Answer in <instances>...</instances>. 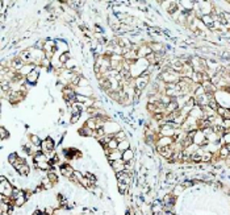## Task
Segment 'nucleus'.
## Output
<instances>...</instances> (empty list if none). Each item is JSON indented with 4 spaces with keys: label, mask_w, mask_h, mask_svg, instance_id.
Segmentation results:
<instances>
[{
    "label": "nucleus",
    "mask_w": 230,
    "mask_h": 215,
    "mask_svg": "<svg viewBox=\"0 0 230 215\" xmlns=\"http://www.w3.org/2000/svg\"><path fill=\"white\" fill-rule=\"evenodd\" d=\"M111 165H112L113 170H115V173L117 174V173H121V171L125 170V161L124 160H117V161H113L111 162Z\"/></svg>",
    "instance_id": "6"
},
{
    "label": "nucleus",
    "mask_w": 230,
    "mask_h": 215,
    "mask_svg": "<svg viewBox=\"0 0 230 215\" xmlns=\"http://www.w3.org/2000/svg\"><path fill=\"white\" fill-rule=\"evenodd\" d=\"M86 125H87L88 128H91V129H97V119L96 116H91V118H88V120H86Z\"/></svg>",
    "instance_id": "10"
},
{
    "label": "nucleus",
    "mask_w": 230,
    "mask_h": 215,
    "mask_svg": "<svg viewBox=\"0 0 230 215\" xmlns=\"http://www.w3.org/2000/svg\"><path fill=\"white\" fill-rule=\"evenodd\" d=\"M82 114H83V112L71 114V118H70V123H71V124H75V123H78V120H79V119H80Z\"/></svg>",
    "instance_id": "22"
},
{
    "label": "nucleus",
    "mask_w": 230,
    "mask_h": 215,
    "mask_svg": "<svg viewBox=\"0 0 230 215\" xmlns=\"http://www.w3.org/2000/svg\"><path fill=\"white\" fill-rule=\"evenodd\" d=\"M46 177H47V180H49L50 182L53 185H55V184H58V176H57V173H54L53 170H49L46 173Z\"/></svg>",
    "instance_id": "14"
},
{
    "label": "nucleus",
    "mask_w": 230,
    "mask_h": 215,
    "mask_svg": "<svg viewBox=\"0 0 230 215\" xmlns=\"http://www.w3.org/2000/svg\"><path fill=\"white\" fill-rule=\"evenodd\" d=\"M55 149V141H54L53 137H46L45 140H42L41 144V152H49V150H54Z\"/></svg>",
    "instance_id": "2"
},
{
    "label": "nucleus",
    "mask_w": 230,
    "mask_h": 215,
    "mask_svg": "<svg viewBox=\"0 0 230 215\" xmlns=\"http://www.w3.org/2000/svg\"><path fill=\"white\" fill-rule=\"evenodd\" d=\"M45 212L49 215H53L54 214V207H51V206H47L46 209H45Z\"/></svg>",
    "instance_id": "28"
},
{
    "label": "nucleus",
    "mask_w": 230,
    "mask_h": 215,
    "mask_svg": "<svg viewBox=\"0 0 230 215\" xmlns=\"http://www.w3.org/2000/svg\"><path fill=\"white\" fill-rule=\"evenodd\" d=\"M118 190H120V193L121 194H127V191H129V185H125V184L118 182Z\"/></svg>",
    "instance_id": "21"
},
{
    "label": "nucleus",
    "mask_w": 230,
    "mask_h": 215,
    "mask_svg": "<svg viewBox=\"0 0 230 215\" xmlns=\"http://www.w3.org/2000/svg\"><path fill=\"white\" fill-rule=\"evenodd\" d=\"M105 154H107V159H108L109 162H113V161H117V160L122 159V152H120L118 149L105 150Z\"/></svg>",
    "instance_id": "4"
},
{
    "label": "nucleus",
    "mask_w": 230,
    "mask_h": 215,
    "mask_svg": "<svg viewBox=\"0 0 230 215\" xmlns=\"http://www.w3.org/2000/svg\"><path fill=\"white\" fill-rule=\"evenodd\" d=\"M8 137H9V132L7 131L4 127H1L0 128V139H1V141H4L5 139H8Z\"/></svg>",
    "instance_id": "20"
},
{
    "label": "nucleus",
    "mask_w": 230,
    "mask_h": 215,
    "mask_svg": "<svg viewBox=\"0 0 230 215\" xmlns=\"http://www.w3.org/2000/svg\"><path fill=\"white\" fill-rule=\"evenodd\" d=\"M156 150L167 160H171L172 156H174V153H175V150L172 149V145L171 147H156Z\"/></svg>",
    "instance_id": "3"
},
{
    "label": "nucleus",
    "mask_w": 230,
    "mask_h": 215,
    "mask_svg": "<svg viewBox=\"0 0 230 215\" xmlns=\"http://www.w3.org/2000/svg\"><path fill=\"white\" fill-rule=\"evenodd\" d=\"M93 29H95V32H97V33H103V29L100 28V27H95Z\"/></svg>",
    "instance_id": "30"
},
{
    "label": "nucleus",
    "mask_w": 230,
    "mask_h": 215,
    "mask_svg": "<svg viewBox=\"0 0 230 215\" xmlns=\"http://www.w3.org/2000/svg\"><path fill=\"white\" fill-rule=\"evenodd\" d=\"M127 149H130V141L127 140V139H125V140L118 143V150H120V152L124 153L125 150H127Z\"/></svg>",
    "instance_id": "12"
},
{
    "label": "nucleus",
    "mask_w": 230,
    "mask_h": 215,
    "mask_svg": "<svg viewBox=\"0 0 230 215\" xmlns=\"http://www.w3.org/2000/svg\"><path fill=\"white\" fill-rule=\"evenodd\" d=\"M183 4H184V7H185V8H188V10H192V3H191V1H188V3H187V1H183Z\"/></svg>",
    "instance_id": "29"
},
{
    "label": "nucleus",
    "mask_w": 230,
    "mask_h": 215,
    "mask_svg": "<svg viewBox=\"0 0 230 215\" xmlns=\"http://www.w3.org/2000/svg\"><path fill=\"white\" fill-rule=\"evenodd\" d=\"M30 143L33 144V147H40L41 148V144H42V140H41V137L37 136V135H30Z\"/></svg>",
    "instance_id": "15"
},
{
    "label": "nucleus",
    "mask_w": 230,
    "mask_h": 215,
    "mask_svg": "<svg viewBox=\"0 0 230 215\" xmlns=\"http://www.w3.org/2000/svg\"><path fill=\"white\" fill-rule=\"evenodd\" d=\"M59 170H61V173H62V176H65V177L70 178L72 174H74V169H72V166H70L69 164H61V166H59Z\"/></svg>",
    "instance_id": "5"
},
{
    "label": "nucleus",
    "mask_w": 230,
    "mask_h": 215,
    "mask_svg": "<svg viewBox=\"0 0 230 215\" xmlns=\"http://www.w3.org/2000/svg\"><path fill=\"white\" fill-rule=\"evenodd\" d=\"M41 215H42V214H41Z\"/></svg>",
    "instance_id": "31"
},
{
    "label": "nucleus",
    "mask_w": 230,
    "mask_h": 215,
    "mask_svg": "<svg viewBox=\"0 0 230 215\" xmlns=\"http://www.w3.org/2000/svg\"><path fill=\"white\" fill-rule=\"evenodd\" d=\"M149 78H150V74L146 71V70H145L142 74L138 75L137 78H136V82H134V86H136V88H138V90L142 91L143 88L146 87V84L149 83Z\"/></svg>",
    "instance_id": "1"
},
{
    "label": "nucleus",
    "mask_w": 230,
    "mask_h": 215,
    "mask_svg": "<svg viewBox=\"0 0 230 215\" xmlns=\"http://www.w3.org/2000/svg\"><path fill=\"white\" fill-rule=\"evenodd\" d=\"M201 20H202V22H204L205 25H212V21H213V20H212V17L209 15H202Z\"/></svg>",
    "instance_id": "25"
},
{
    "label": "nucleus",
    "mask_w": 230,
    "mask_h": 215,
    "mask_svg": "<svg viewBox=\"0 0 230 215\" xmlns=\"http://www.w3.org/2000/svg\"><path fill=\"white\" fill-rule=\"evenodd\" d=\"M218 152H220V157H222V159H225V157H227L230 154L226 145H225V147H221V149L218 150Z\"/></svg>",
    "instance_id": "23"
},
{
    "label": "nucleus",
    "mask_w": 230,
    "mask_h": 215,
    "mask_svg": "<svg viewBox=\"0 0 230 215\" xmlns=\"http://www.w3.org/2000/svg\"><path fill=\"white\" fill-rule=\"evenodd\" d=\"M118 143H120V141H117L116 139H112V140H111L108 144H107L105 150H115V149H118Z\"/></svg>",
    "instance_id": "16"
},
{
    "label": "nucleus",
    "mask_w": 230,
    "mask_h": 215,
    "mask_svg": "<svg viewBox=\"0 0 230 215\" xmlns=\"http://www.w3.org/2000/svg\"><path fill=\"white\" fill-rule=\"evenodd\" d=\"M19 154H17V153H12V154H9V156H8V162H9V165H15V164H16V162H17V160H19Z\"/></svg>",
    "instance_id": "18"
},
{
    "label": "nucleus",
    "mask_w": 230,
    "mask_h": 215,
    "mask_svg": "<svg viewBox=\"0 0 230 215\" xmlns=\"http://www.w3.org/2000/svg\"><path fill=\"white\" fill-rule=\"evenodd\" d=\"M17 171H19L21 176H29V173H30V168H29L28 164H24V165L20 166Z\"/></svg>",
    "instance_id": "17"
},
{
    "label": "nucleus",
    "mask_w": 230,
    "mask_h": 215,
    "mask_svg": "<svg viewBox=\"0 0 230 215\" xmlns=\"http://www.w3.org/2000/svg\"><path fill=\"white\" fill-rule=\"evenodd\" d=\"M115 139L117 141H122V140H125L126 139V136H125V131H118L117 133L115 135Z\"/></svg>",
    "instance_id": "24"
},
{
    "label": "nucleus",
    "mask_w": 230,
    "mask_h": 215,
    "mask_svg": "<svg viewBox=\"0 0 230 215\" xmlns=\"http://www.w3.org/2000/svg\"><path fill=\"white\" fill-rule=\"evenodd\" d=\"M26 201H28V198L25 197V194L24 195H20L19 198H16V199L13 201V206H15V207H22V206L26 203Z\"/></svg>",
    "instance_id": "13"
},
{
    "label": "nucleus",
    "mask_w": 230,
    "mask_h": 215,
    "mask_svg": "<svg viewBox=\"0 0 230 215\" xmlns=\"http://www.w3.org/2000/svg\"><path fill=\"white\" fill-rule=\"evenodd\" d=\"M210 159H212V153L205 152V153H204V154L201 156V162H206V161H209Z\"/></svg>",
    "instance_id": "26"
},
{
    "label": "nucleus",
    "mask_w": 230,
    "mask_h": 215,
    "mask_svg": "<svg viewBox=\"0 0 230 215\" xmlns=\"http://www.w3.org/2000/svg\"><path fill=\"white\" fill-rule=\"evenodd\" d=\"M174 141H172V137H167V136H161L158 141H156V147H171Z\"/></svg>",
    "instance_id": "7"
},
{
    "label": "nucleus",
    "mask_w": 230,
    "mask_h": 215,
    "mask_svg": "<svg viewBox=\"0 0 230 215\" xmlns=\"http://www.w3.org/2000/svg\"><path fill=\"white\" fill-rule=\"evenodd\" d=\"M133 159H134V152L132 149H127L122 153V160L125 161V164H126V162H132Z\"/></svg>",
    "instance_id": "11"
},
{
    "label": "nucleus",
    "mask_w": 230,
    "mask_h": 215,
    "mask_svg": "<svg viewBox=\"0 0 230 215\" xmlns=\"http://www.w3.org/2000/svg\"><path fill=\"white\" fill-rule=\"evenodd\" d=\"M78 87H90V81L84 77H80L79 78V83H78Z\"/></svg>",
    "instance_id": "19"
},
{
    "label": "nucleus",
    "mask_w": 230,
    "mask_h": 215,
    "mask_svg": "<svg viewBox=\"0 0 230 215\" xmlns=\"http://www.w3.org/2000/svg\"><path fill=\"white\" fill-rule=\"evenodd\" d=\"M93 132H95V131H93V129H91V128H88L86 124H84L83 127H82L80 129H79V135H80V136L93 137Z\"/></svg>",
    "instance_id": "9"
},
{
    "label": "nucleus",
    "mask_w": 230,
    "mask_h": 215,
    "mask_svg": "<svg viewBox=\"0 0 230 215\" xmlns=\"http://www.w3.org/2000/svg\"><path fill=\"white\" fill-rule=\"evenodd\" d=\"M38 77H40V71H38L37 69H34V70H33V71H32L25 79H26V82H28V83L36 84V83H37V81H38Z\"/></svg>",
    "instance_id": "8"
},
{
    "label": "nucleus",
    "mask_w": 230,
    "mask_h": 215,
    "mask_svg": "<svg viewBox=\"0 0 230 215\" xmlns=\"http://www.w3.org/2000/svg\"><path fill=\"white\" fill-rule=\"evenodd\" d=\"M222 140L226 143V145H227V144H230V132H227V131L225 132V135L222 136Z\"/></svg>",
    "instance_id": "27"
}]
</instances>
